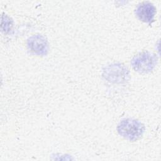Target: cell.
I'll return each instance as SVG.
<instances>
[{
    "label": "cell",
    "instance_id": "obj_5",
    "mask_svg": "<svg viewBox=\"0 0 161 161\" xmlns=\"http://www.w3.org/2000/svg\"><path fill=\"white\" fill-rule=\"evenodd\" d=\"M12 27V20L6 15L2 16L1 30L4 33L8 32Z\"/></svg>",
    "mask_w": 161,
    "mask_h": 161
},
{
    "label": "cell",
    "instance_id": "obj_3",
    "mask_svg": "<svg viewBox=\"0 0 161 161\" xmlns=\"http://www.w3.org/2000/svg\"><path fill=\"white\" fill-rule=\"evenodd\" d=\"M28 48L35 54L46 55L48 50V45L45 36L41 35H34L30 37L27 42Z\"/></svg>",
    "mask_w": 161,
    "mask_h": 161
},
{
    "label": "cell",
    "instance_id": "obj_2",
    "mask_svg": "<svg viewBox=\"0 0 161 161\" xmlns=\"http://www.w3.org/2000/svg\"><path fill=\"white\" fill-rule=\"evenodd\" d=\"M157 58L149 52H140L133 57L131 61L133 69L140 73L150 72L155 67Z\"/></svg>",
    "mask_w": 161,
    "mask_h": 161
},
{
    "label": "cell",
    "instance_id": "obj_1",
    "mask_svg": "<svg viewBox=\"0 0 161 161\" xmlns=\"http://www.w3.org/2000/svg\"><path fill=\"white\" fill-rule=\"evenodd\" d=\"M144 130L143 125L138 120L132 118L122 119L117 126L119 135L131 142L140 139L142 136Z\"/></svg>",
    "mask_w": 161,
    "mask_h": 161
},
{
    "label": "cell",
    "instance_id": "obj_4",
    "mask_svg": "<svg viewBox=\"0 0 161 161\" xmlns=\"http://www.w3.org/2000/svg\"><path fill=\"white\" fill-rule=\"evenodd\" d=\"M135 14L140 20L151 24L156 14V8L149 2H143L138 4L135 9Z\"/></svg>",
    "mask_w": 161,
    "mask_h": 161
}]
</instances>
